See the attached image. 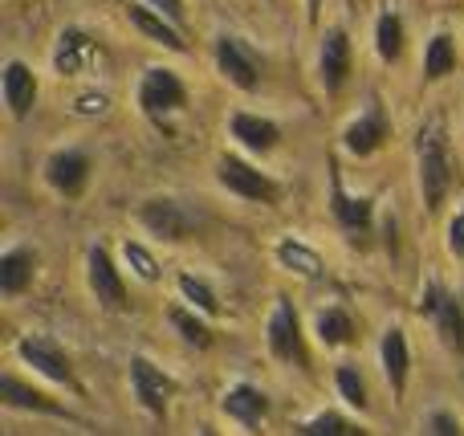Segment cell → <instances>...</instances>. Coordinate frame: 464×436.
Listing matches in <instances>:
<instances>
[{"label": "cell", "instance_id": "obj_33", "mask_svg": "<svg viewBox=\"0 0 464 436\" xmlns=\"http://www.w3.org/2000/svg\"><path fill=\"white\" fill-rule=\"evenodd\" d=\"M106 111H111V94H102V90H90V94H82L73 102V114H106Z\"/></svg>", "mask_w": 464, "mask_h": 436}, {"label": "cell", "instance_id": "obj_7", "mask_svg": "<svg viewBox=\"0 0 464 436\" xmlns=\"http://www.w3.org/2000/svg\"><path fill=\"white\" fill-rule=\"evenodd\" d=\"M86 282H90V294H94V302L102 310H114V315L130 310L127 282H122V274H119V266H114V257H111V249H106V245H90V253H86Z\"/></svg>", "mask_w": 464, "mask_h": 436}, {"label": "cell", "instance_id": "obj_8", "mask_svg": "<svg viewBox=\"0 0 464 436\" xmlns=\"http://www.w3.org/2000/svg\"><path fill=\"white\" fill-rule=\"evenodd\" d=\"M130 396L139 400L143 412H151L155 421H163L171 396H176V380H171L163 367H155L147 355H135L130 359Z\"/></svg>", "mask_w": 464, "mask_h": 436}, {"label": "cell", "instance_id": "obj_16", "mask_svg": "<svg viewBox=\"0 0 464 436\" xmlns=\"http://www.w3.org/2000/svg\"><path fill=\"white\" fill-rule=\"evenodd\" d=\"M379 363H383V375L392 383L395 400H403L408 392V372H411V347H408V334L403 326H387L383 343H379Z\"/></svg>", "mask_w": 464, "mask_h": 436}, {"label": "cell", "instance_id": "obj_19", "mask_svg": "<svg viewBox=\"0 0 464 436\" xmlns=\"http://www.w3.org/2000/svg\"><path fill=\"white\" fill-rule=\"evenodd\" d=\"M228 135L237 139L245 151H253V155H265V151H273V147L281 143V127L273 119H261V114H253V111H237L228 119Z\"/></svg>", "mask_w": 464, "mask_h": 436}, {"label": "cell", "instance_id": "obj_11", "mask_svg": "<svg viewBox=\"0 0 464 436\" xmlns=\"http://www.w3.org/2000/svg\"><path fill=\"white\" fill-rule=\"evenodd\" d=\"M387 139H392V119H387V106L379 98H371L367 111L354 122H346V131H343V147L351 155H359V160L362 155H375Z\"/></svg>", "mask_w": 464, "mask_h": 436}, {"label": "cell", "instance_id": "obj_28", "mask_svg": "<svg viewBox=\"0 0 464 436\" xmlns=\"http://www.w3.org/2000/svg\"><path fill=\"white\" fill-rule=\"evenodd\" d=\"M334 388H338V396L346 400L351 408H359V412H367L371 408V400H367V380H362V372L354 363H343L334 372Z\"/></svg>", "mask_w": 464, "mask_h": 436}, {"label": "cell", "instance_id": "obj_18", "mask_svg": "<svg viewBox=\"0 0 464 436\" xmlns=\"http://www.w3.org/2000/svg\"><path fill=\"white\" fill-rule=\"evenodd\" d=\"M90 57H98V41L90 37L86 29L70 24V29L57 33V45H53V70L62 73V78H73V73H82V70H86Z\"/></svg>", "mask_w": 464, "mask_h": 436}, {"label": "cell", "instance_id": "obj_36", "mask_svg": "<svg viewBox=\"0 0 464 436\" xmlns=\"http://www.w3.org/2000/svg\"><path fill=\"white\" fill-rule=\"evenodd\" d=\"M318 13H322V0H305V21L318 24Z\"/></svg>", "mask_w": 464, "mask_h": 436}, {"label": "cell", "instance_id": "obj_20", "mask_svg": "<svg viewBox=\"0 0 464 436\" xmlns=\"http://www.w3.org/2000/svg\"><path fill=\"white\" fill-rule=\"evenodd\" d=\"M273 261H277L285 274L305 277V282H322V277H326V261H322V253L310 249L305 241H297V237H281V241L273 245Z\"/></svg>", "mask_w": 464, "mask_h": 436}, {"label": "cell", "instance_id": "obj_12", "mask_svg": "<svg viewBox=\"0 0 464 436\" xmlns=\"http://www.w3.org/2000/svg\"><path fill=\"white\" fill-rule=\"evenodd\" d=\"M45 184L65 200H78L90 184V155L82 147H65L45 160Z\"/></svg>", "mask_w": 464, "mask_h": 436}, {"label": "cell", "instance_id": "obj_15", "mask_svg": "<svg viewBox=\"0 0 464 436\" xmlns=\"http://www.w3.org/2000/svg\"><path fill=\"white\" fill-rule=\"evenodd\" d=\"M330 212L346 233H367L375 220V196H351L343 188V176L330 171Z\"/></svg>", "mask_w": 464, "mask_h": 436}, {"label": "cell", "instance_id": "obj_10", "mask_svg": "<svg viewBox=\"0 0 464 436\" xmlns=\"http://www.w3.org/2000/svg\"><path fill=\"white\" fill-rule=\"evenodd\" d=\"M212 53H217V70L225 73L237 90H256L261 86V57H256L240 37L220 33L217 45H212Z\"/></svg>", "mask_w": 464, "mask_h": 436}, {"label": "cell", "instance_id": "obj_31", "mask_svg": "<svg viewBox=\"0 0 464 436\" xmlns=\"http://www.w3.org/2000/svg\"><path fill=\"white\" fill-rule=\"evenodd\" d=\"M122 257H127L130 274L143 277V282H160V277H163V266L155 261V253L147 249L143 241H127V245H122Z\"/></svg>", "mask_w": 464, "mask_h": 436}, {"label": "cell", "instance_id": "obj_4", "mask_svg": "<svg viewBox=\"0 0 464 436\" xmlns=\"http://www.w3.org/2000/svg\"><path fill=\"white\" fill-rule=\"evenodd\" d=\"M420 315L436 326L444 347L464 359V302L457 294H449L440 282H428L424 294H420Z\"/></svg>", "mask_w": 464, "mask_h": 436}, {"label": "cell", "instance_id": "obj_6", "mask_svg": "<svg viewBox=\"0 0 464 436\" xmlns=\"http://www.w3.org/2000/svg\"><path fill=\"white\" fill-rule=\"evenodd\" d=\"M184 106H188V86L176 73L163 70V65L143 73V82H139V111H143L155 127H163V122H168L171 114H179Z\"/></svg>", "mask_w": 464, "mask_h": 436}, {"label": "cell", "instance_id": "obj_29", "mask_svg": "<svg viewBox=\"0 0 464 436\" xmlns=\"http://www.w3.org/2000/svg\"><path fill=\"white\" fill-rule=\"evenodd\" d=\"M297 432H302V436H354L362 429L351 421V416H343V412H318V416H310V421H305Z\"/></svg>", "mask_w": 464, "mask_h": 436}, {"label": "cell", "instance_id": "obj_9", "mask_svg": "<svg viewBox=\"0 0 464 436\" xmlns=\"http://www.w3.org/2000/svg\"><path fill=\"white\" fill-rule=\"evenodd\" d=\"M16 355H21V363L33 367L37 375H45V380L65 383V388L78 392V375H73L70 359H65V351L57 347L53 339H41V334H24V339L16 343Z\"/></svg>", "mask_w": 464, "mask_h": 436}, {"label": "cell", "instance_id": "obj_30", "mask_svg": "<svg viewBox=\"0 0 464 436\" xmlns=\"http://www.w3.org/2000/svg\"><path fill=\"white\" fill-rule=\"evenodd\" d=\"M179 298H184L188 306L204 310V315H220L217 290H212L208 282H200V277H192V274H179Z\"/></svg>", "mask_w": 464, "mask_h": 436}, {"label": "cell", "instance_id": "obj_3", "mask_svg": "<svg viewBox=\"0 0 464 436\" xmlns=\"http://www.w3.org/2000/svg\"><path fill=\"white\" fill-rule=\"evenodd\" d=\"M265 343H269V355L277 359V363L310 367V355H305V334H302V318H297V306L289 298L273 302L269 323H265Z\"/></svg>", "mask_w": 464, "mask_h": 436}, {"label": "cell", "instance_id": "obj_35", "mask_svg": "<svg viewBox=\"0 0 464 436\" xmlns=\"http://www.w3.org/2000/svg\"><path fill=\"white\" fill-rule=\"evenodd\" d=\"M147 5H151V8H155V13L171 16V21H176V24H184V16H188L184 0H147Z\"/></svg>", "mask_w": 464, "mask_h": 436}, {"label": "cell", "instance_id": "obj_22", "mask_svg": "<svg viewBox=\"0 0 464 436\" xmlns=\"http://www.w3.org/2000/svg\"><path fill=\"white\" fill-rule=\"evenodd\" d=\"M127 21L135 24L147 41H155V45H168V49H176V53H184V49H188V41L179 37L176 21H171V16H163V13H155L151 5H127Z\"/></svg>", "mask_w": 464, "mask_h": 436}, {"label": "cell", "instance_id": "obj_23", "mask_svg": "<svg viewBox=\"0 0 464 436\" xmlns=\"http://www.w3.org/2000/svg\"><path fill=\"white\" fill-rule=\"evenodd\" d=\"M0 404H5V408H24V412H41V416H62V421H70V412H65L62 404H53L45 392H37V388H29V383H21L13 372L0 380Z\"/></svg>", "mask_w": 464, "mask_h": 436}, {"label": "cell", "instance_id": "obj_5", "mask_svg": "<svg viewBox=\"0 0 464 436\" xmlns=\"http://www.w3.org/2000/svg\"><path fill=\"white\" fill-rule=\"evenodd\" d=\"M217 179H220V188H228V192L237 196V200H248V204H277L281 200L277 179L265 176L261 168H253V163L240 160V155H220Z\"/></svg>", "mask_w": 464, "mask_h": 436}, {"label": "cell", "instance_id": "obj_21", "mask_svg": "<svg viewBox=\"0 0 464 436\" xmlns=\"http://www.w3.org/2000/svg\"><path fill=\"white\" fill-rule=\"evenodd\" d=\"M37 277V249L29 245H13L0 253V294L5 298H21Z\"/></svg>", "mask_w": 464, "mask_h": 436}, {"label": "cell", "instance_id": "obj_2", "mask_svg": "<svg viewBox=\"0 0 464 436\" xmlns=\"http://www.w3.org/2000/svg\"><path fill=\"white\" fill-rule=\"evenodd\" d=\"M139 225L147 233H155L160 241H188V237L200 233V212L192 208L179 196H151V200L139 208Z\"/></svg>", "mask_w": 464, "mask_h": 436}, {"label": "cell", "instance_id": "obj_14", "mask_svg": "<svg viewBox=\"0 0 464 436\" xmlns=\"http://www.w3.org/2000/svg\"><path fill=\"white\" fill-rule=\"evenodd\" d=\"M346 78H351V33L330 29L318 49V82L326 86V94H338Z\"/></svg>", "mask_w": 464, "mask_h": 436}, {"label": "cell", "instance_id": "obj_27", "mask_svg": "<svg viewBox=\"0 0 464 436\" xmlns=\"http://www.w3.org/2000/svg\"><path fill=\"white\" fill-rule=\"evenodd\" d=\"M375 53L387 65L403 57V16L400 13H379L375 21Z\"/></svg>", "mask_w": 464, "mask_h": 436}, {"label": "cell", "instance_id": "obj_1", "mask_svg": "<svg viewBox=\"0 0 464 436\" xmlns=\"http://www.w3.org/2000/svg\"><path fill=\"white\" fill-rule=\"evenodd\" d=\"M416 171H420V196H424L428 212H440V204L449 200L452 184H457V160H452L449 131L440 119L424 122L416 135Z\"/></svg>", "mask_w": 464, "mask_h": 436}, {"label": "cell", "instance_id": "obj_26", "mask_svg": "<svg viewBox=\"0 0 464 436\" xmlns=\"http://www.w3.org/2000/svg\"><path fill=\"white\" fill-rule=\"evenodd\" d=\"M204 315V310H200ZM196 315V306L188 310V306H171V326H176V334L188 343V347H196V351H204V347H212V326L204 323V318Z\"/></svg>", "mask_w": 464, "mask_h": 436}, {"label": "cell", "instance_id": "obj_25", "mask_svg": "<svg viewBox=\"0 0 464 436\" xmlns=\"http://www.w3.org/2000/svg\"><path fill=\"white\" fill-rule=\"evenodd\" d=\"M314 334H318V343H326V347H346V343H354L359 326H354L351 310L326 306V310H318V318H314Z\"/></svg>", "mask_w": 464, "mask_h": 436}, {"label": "cell", "instance_id": "obj_24", "mask_svg": "<svg viewBox=\"0 0 464 436\" xmlns=\"http://www.w3.org/2000/svg\"><path fill=\"white\" fill-rule=\"evenodd\" d=\"M457 41H452V33H432V41H428L424 49V86H432V82H444L452 70H457Z\"/></svg>", "mask_w": 464, "mask_h": 436}, {"label": "cell", "instance_id": "obj_32", "mask_svg": "<svg viewBox=\"0 0 464 436\" xmlns=\"http://www.w3.org/2000/svg\"><path fill=\"white\" fill-rule=\"evenodd\" d=\"M424 432H432V436H460L464 424H460V416H452V412H432L424 421Z\"/></svg>", "mask_w": 464, "mask_h": 436}, {"label": "cell", "instance_id": "obj_17", "mask_svg": "<svg viewBox=\"0 0 464 436\" xmlns=\"http://www.w3.org/2000/svg\"><path fill=\"white\" fill-rule=\"evenodd\" d=\"M220 412L228 416V421H237L240 429H256V424L269 416V396H265L256 383H232L225 392V400H220Z\"/></svg>", "mask_w": 464, "mask_h": 436}, {"label": "cell", "instance_id": "obj_13", "mask_svg": "<svg viewBox=\"0 0 464 436\" xmlns=\"http://www.w3.org/2000/svg\"><path fill=\"white\" fill-rule=\"evenodd\" d=\"M0 94H5L8 119L24 122L33 114V106H37V73H33L21 57L5 62V73H0Z\"/></svg>", "mask_w": 464, "mask_h": 436}, {"label": "cell", "instance_id": "obj_34", "mask_svg": "<svg viewBox=\"0 0 464 436\" xmlns=\"http://www.w3.org/2000/svg\"><path fill=\"white\" fill-rule=\"evenodd\" d=\"M449 253H452L457 261H464V208L449 220Z\"/></svg>", "mask_w": 464, "mask_h": 436}]
</instances>
